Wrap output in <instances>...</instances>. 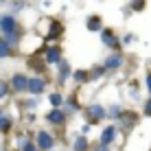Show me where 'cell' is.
<instances>
[{"instance_id": "52a82bcc", "label": "cell", "mask_w": 151, "mask_h": 151, "mask_svg": "<svg viewBox=\"0 0 151 151\" xmlns=\"http://www.w3.org/2000/svg\"><path fill=\"white\" fill-rule=\"evenodd\" d=\"M46 59H48V64H55V61H59V50H57V48H48V53H46Z\"/></svg>"}, {"instance_id": "4fadbf2b", "label": "cell", "mask_w": 151, "mask_h": 151, "mask_svg": "<svg viewBox=\"0 0 151 151\" xmlns=\"http://www.w3.org/2000/svg\"><path fill=\"white\" fill-rule=\"evenodd\" d=\"M88 24H90V27H92V31H96L99 27H101V22H99V18H92V20H90V22H88Z\"/></svg>"}, {"instance_id": "6da1fadb", "label": "cell", "mask_w": 151, "mask_h": 151, "mask_svg": "<svg viewBox=\"0 0 151 151\" xmlns=\"http://www.w3.org/2000/svg\"><path fill=\"white\" fill-rule=\"evenodd\" d=\"M0 29H2L4 33H9V35L13 33L15 22H13V18H11V15H4V18H0Z\"/></svg>"}, {"instance_id": "5bb4252c", "label": "cell", "mask_w": 151, "mask_h": 151, "mask_svg": "<svg viewBox=\"0 0 151 151\" xmlns=\"http://www.w3.org/2000/svg\"><path fill=\"white\" fill-rule=\"evenodd\" d=\"M50 103H53V105H59V103H61V96H59V94H53V96H50Z\"/></svg>"}, {"instance_id": "8fae6325", "label": "cell", "mask_w": 151, "mask_h": 151, "mask_svg": "<svg viewBox=\"0 0 151 151\" xmlns=\"http://www.w3.org/2000/svg\"><path fill=\"white\" fill-rule=\"evenodd\" d=\"M4 55H9V44L7 42H0V57H4Z\"/></svg>"}, {"instance_id": "7c38bea8", "label": "cell", "mask_w": 151, "mask_h": 151, "mask_svg": "<svg viewBox=\"0 0 151 151\" xmlns=\"http://www.w3.org/2000/svg\"><path fill=\"white\" fill-rule=\"evenodd\" d=\"M103 42H105V44H116V40H114L112 33H103Z\"/></svg>"}, {"instance_id": "ac0fdd59", "label": "cell", "mask_w": 151, "mask_h": 151, "mask_svg": "<svg viewBox=\"0 0 151 151\" xmlns=\"http://www.w3.org/2000/svg\"><path fill=\"white\" fill-rule=\"evenodd\" d=\"M24 151H35V147L33 145H24Z\"/></svg>"}, {"instance_id": "9c48e42d", "label": "cell", "mask_w": 151, "mask_h": 151, "mask_svg": "<svg viewBox=\"0 0 151 151\" xmlns=\"http://www.w3.org/2000/svg\"><path fill=\"white\" fill-rule=\"evenodd\" d=\"M118 64H121V57H118V55H114V57H110V59L105 61V66H107V68H116Z\"/></svg>"}, {"instance_id": "3957f363", "label": "cell", "mask_w": 151, "mask_h": 151, "mask_svg": "<svg viewBox=\"0 0 151 151\" xmlns=\"http://www.w3.org/2000/svg\"><path fill=\"white\" fill-rule=\"evenodd\" d=\"M27 88H29L31 92H33V94H40V92L44 90V83H42L40 79H31V81L27 83Z\"/></svg>"}, {"instance_id": "9a60e30c", "label": "cell", "mask_w": 151, "mask_h": 151, "mask_svg": "<svg viewBox=\"0 0 151 151\" xmlns=\"http://www.w3.org/2000/svg\"><path fill=\"white\" fill-rule=\"evenodd\" d=\"M0 127H2V129L9 127V121H7V118H0Z\"/></svg>"}, {"instance_id": "ffe728a7", "label": "cell", "mask_w": 151, "mask_h": 151, "mask_svg": "<svg viewBox=\"0 0 151 151\" xmlns=\"http://www.w3.org/2000/svg\"><path fill=\"white\" fill-rule=\"evenodd\" d=\"M147 114H151V101L147 103Z\"/></svg>"}, {"instance_id": "7a4b0ae2", "label": "cell", "mask_w": 151, "mask_h": 151, "mask_svg": "<svg viewBox=\"0 0 151 151\" xmlns=\"http://www.w3.org/2000/svg\"><path fill=\"white\" fill-rule=\"evenodd\" d=\"M37 145L42 149H50L53 147V138H50V134H46V132H42V134H37Z\"/></svg>"}, {"instance_id": "d6986e66", "label": "cell", "mask_w": 151, "mask_h": 151, "mask_svg": "<svg viewBox=\"0 0 151 151\" xmlns=\"http://www.w3.org/2000/svg\"><path fill=\"white\" fill-rule=\"evenodd\" d=\"M147 86H149V90H151V75L147 77Z\"/></svg>"}, {"instance_id": "ba28073f", "label": "cell", "mask_w": 151, "mask_h": 151, "mask_svg": "<svg viewBox=\"0 0 151 151\" xmlns=\"http://www.w3.org/2000/svg\"><path fill=\"white\" fill-rule=\"evenodd\" d=\"M48 121L50 123H61V121H64V114H61V112H50L48 114Z\"/></svg>"}, {"instance_id": "8992f818", "label": "cell", "mask_w": 151, "mask_h": 151, "mask_svg": "<svg viewBox=\"0 0 151 151\" xmlns=\"http://www.w3.org/2000/svg\"><path fill=\"white\" fill-rule=\"evenodd\" d=\"M88 114H90L92 118H101L105 112H103V107H101V105H92V107H88Z\"/></svg>"}, {"instance_id": "5b68a950", "label": "cell", "mask_w": 151, "mask_h": 151, "mask_svg": "<svg viewBox=\"0 0 151 151\" xmlns=\"http://www.w3.org/2000/svg\"><path fill=\"white\" fill-rule=\"evenodd\" d=\"M13 88L15 90H24V88H27V79H24L22 75H15L13 77Z\"/></svg>"}, {"instance_id": "e0dca14e", "label": "cell", "mask_w": 151, "mask_h": 151, "mask_svg": "<svg viewBox=\"0 0 151 151\" xmlns=\"http://www.w3.org/2000/svg\"><path fill=\"white\" fill-rule=\"evenodd\" d=\"M4 90H7V86H4V83H2V81H0V96H2V94H4Z\"/></svg>"}, {"instance_id": "277c9868", "label": "cell", "mask_w": 151, "mask_h": 151, "mask_svg": "<svg viewBox=\"0 0 151 151\" xmlns=\"http://www.w3.org/2000/svg\"><path fill=\"white\" fill-rule=\"evenodd\" d=\"M114 132H116V129H114V127H107L105 132H103V136H101V142H103V145L112 142V140H114Z\"/></svg>"}, {"instance_id": "2e32d148", "label": "cell", "mask_w": 151, "mask_h": 151, "mask_svg": "<svg viewBox=\"0 0 151 151\" xmlns=\"http://www.w3.org/2000/svg\"><path fill=\"white\" fill-rule=\"evenodd\" d=\"M86 77H88L86 72H75V79H86Z\"/></svg>"}, {"instance_id": "30bf717a", "label": "cell", "mask_w": 151, "mask_h": 151, "mask_svg": "<svg viewBox=\"0 0 151 151\" xmlns=\"http://www.w3.org/2000/svg\"><path fill=\"white\" fill-rule=\"evenodd\" d=\"M75 149H77V151H83V149H86V138H77Z\"/></svg>"}]
</instances>
